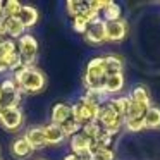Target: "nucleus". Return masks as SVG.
Segmentation results:
<instances>
[{"instance_id": "nucleus-11", "label": "nucleus", "mask_w": 160, "mask_h": 160, "mask_svg": "<svg viewBox=\"0 0 160 160\" xmlns=\"http://www.w3.org/2000/svg\"><path fill=\"white\" fill-rule=\"evenodd\" d=\"M24 139L31 145L33 150H42L47 146L45 141V134H43V126H31V128L26 131Z\"/></svg>"}, {"instance_id": "nucleus-35", "label": "nucleus", "mask_w": 160, "mask_h": 160, "mask_svg": "<svg viewBox=\"0 0 160 160\" xmlns=\"http://www.w3.org/2000/svg\"><path fill=\"white\" fill-rule=\"evenodd\" d=\"M0 100H2V90H0Z\"/></svg>"}, {"instance_id": "nucleus-16", "label": "nucleus", "mask_w": 160, "mask_h": 160, "mask_svg": "<svg viewBox=\"0 0 160 160\" xmlns=\"http://www.w3.org/2000/svg\"><path fill=\"white\" fill-rule=\"evenodd\" d=\"M11 152L16 158H29L35 150H33L31 145L24 139V136H21V138L14 139V143H12V146H11Z\"/></svg>"}, {"instance_id": "nucleus-7", "label": "nucleus", "mask_w": 160, "mask_h": 160, "mask_svg": "<svg viewBox=\"0 0 160 160\" xmlns=\"http://www.w3.org/2000/svg\"><path fill=\"white\" fill-rule=\"evenodd\" d=\"M22 112L21 108H2L0 107V124L7 131H18L22 126Z\"/></svg>"}, {"instance_id": "nucleus-3", "label": "nucleus", "mask_w": 160, "mask_h": 160, "mask_svg": "<svg viewBox=\"0 0 160 160\" xmlns=\"http://www.w3.org/2000/svg\"><path fill=\"white\" fill-rule=\"evenodd\" d=\"M108 100H110V98H108ZM97 122L102 126V129H103L107 134L112 136V138H114L115 134H119V131L124 128V117H121V115L108 105V102L100 107L98 115H97Z\"/></svg>"}, {"instance_id": "nucleus-26", "label": "nucleus", "mask_w": 160, "mask_h": 160, "mask_svg": "<svg viewBox=\"0 0 160 160\" xmlns=\"http://www.w3.org/2000/svg\"><path fill=\"white\" fill-rule=\"evenodd\" d=\"M16 52H18V43H16L14 40L4 38L0 42V57H2V59H7V57H11L12 53H16Z\"/></svg>"}, {"instance_id": "nucleus-22", "label": "nucleus", "mask_w": 160, "mask_h": 160, "mask_svg": "<svg viewBox=\"0 0 160 160\" xmlns=\"http://www.w3.org/2000/svg\"><path fill=\"white\" fill-rule=\"evenodd\" d=\"M160 128V108L150 107L145 112V129H157Z\"/></svg>"}, {"instance_id": "nucleus-34", "label": "nucleus", "mask_w": 160, "mask_h": 160, "mask_svg": "<svg viewBox=\"0 0 160 160\" xmlns=\"http://www.w3.org/2000/svg\"><path fill=\"white\" fill-rule=\"evenodd\" d=\"M64 160H83V158H79V157L74 155V153H69V155L64 157Z\"/></svg>"}, {"instance_id": "nucleus-28", "label": "nucleus", "mask_w": 160, "mask_h": 160, "mask_svg": "<svg viewBox=\"0 0 160 160\" xmlns=\"http://www.w3.org/2000/svg\"><path fill=\"white\" fill-rule=\"evenodd\" d=\"M21 7H22V4L18 2V0H7V2H4L5 18H18L19 12H21Z\"/></svg>"}, {"instance_id": "nucleus-20", "label": "nucleus", "mask_w": 160, "mask_h": 160, "mask_svg": "<svg viewBox=\"0 0 160 160\" xmlns=\"http://www.w3.org/2000/svg\"><path fill=\"white\" fill-rule=\"evenodd\" d=\"M83 100H86L88 103L97 105V107H102V105H105L108 102V95L103 90H86Z\"/></svg>"}, {"instance_id": "nucleus-32", "label": "nucleus", "mask_w": 160, "mask_h": 160, "mask_svg": "<svg viewBox=\"0 0 160 160\" xmlns=\"http://www.w3.org/2000/svg\"><path fill=\"white\" fill-rule=\"evenodd\" d=\"M108 2H110V0H90V2H86V5L100 14V12H103V9L108 5Z\"/></svg>"}, {"instance_id": "nucleus-10", "label": "nucleus", "mask_w": 160, "mask_h": 160, "mask_svg": "<svg viewBox=\"0 0 160 160\" xmlns=\"http://www.w3.org/2000/svg\"><path fill=\"white\" fill-rule=\"evenodd\" d=\"M128 35V22L124 19L105 22V40L107 42H122Z\"/></svg>"}, {"instance_id": "nucleus-6", "label": "nucleus", "mask_w": 160, "mask_h": 160, "mask_svg": "<svg viewBox=\"0 0 160 160\" xmlns=\"http://www.w3.org/2000/svg\"><path fill=\"white\" fill-rule=\"evenodd\" d=\"M2 90V100H0V107L2 108H18L19 102H21V90L18 88V84L14 83V79H5L0 84Z\"/></svg>"}, {"instance_id": "nucleus-33", "label": "nucleus", "mask_w": 160, "mask_h": 160, "mask_svg": "<svg viewBox=\"0 0 160 160\" xmlns=\"http://www.w3.org/2000/svg\"><path fill=\"white\" fill-rule=\"evenodd\" d=\"M5 71H9V64L5 59H2L0 57V72H5Z\"/></svg>"}, {"instance_id": "nucleus-36", "label": "nucleus", "mask_w": 160, "mask_h": 160, "mask_svg": "<svg viewBox=\"0 0 160 160\" xmlns=\"http://www.w3.org/2000/svg\"><path fill=\"white\" fill-rule=\"evenodd\" d=\"M38 160H47V158H38Z\"/></svg>"}, {"instance_id": "nucleus-19", "label": "nucleus", "mask_w": 160, "mask_h": 160, "mask_svg": "<svg viewBox=\"0 0 160 160\" xmlns=\"http://www.w3.org/2000/svg\"><path fill=\"white\" fill-rule=\"evenodd\" d=\"M108 105L117 112L121 117L126 119V115L129 114V108H131V98L129 97H117V98H110Z\"/></svg>"}, {"instance_id": "nucleus-21", "label": "nucleus", "mask_w": 160, "mask_h": 160, "mask_svg": "<svg viewBox=\"0 0 160 160\" xmlns=\"http://www.w3.org/2000/svg\"><path fill=\"white\" fill-rule=\"evenodd\" d=\"M103 64H105V72L108 74H119L122 72V67H124V64H122V59L117 55H107L103 57Z\"/></svg>"}, {"instance_id": "nucleus-13", "label": "nucleus", "mask_w": 160, "mask_h": 160, "mask_svg": "<svg viewBox=\"0 0 160 160\" xmlns=\"http://www.w3.org/2000/svg\"><path fill=\"white\" fill-rule=\"evenodd\" d=\"M43 134H45V141H47V146H55V145H60V143L66 139V136H64L62 129H60V126L57 124H47L43 126Z\"/></svg>"}, {"instance_id": "nucleus-9", "label": "nucleus", "mask_w": 160, "mask_h": 160, "mask_svg": "<svg viewBox=\"0 0 160 160\" xmlns=\"http://www.w3.org/2000/svg\"><path fill=\"white\" fill-rule=\"evenodd\" d=\"M84 40L90 45H102L103 42H107L105 40V21L103 19L98 18L97 21H93L88 26V29L84 31Z\"/></svg>"}, {"instance_id": "nucleus-2", "label": "nucleus", "mask_w": 160, "mask_h": 160, "mask_svg": "<svg viewBox=\"0 0 160 160\" xmlns=\"http://www.w3.org/2000/svg\"><path fill=\"white\" fill-rule=\"evenodd\" d=\"M105 78H107V72H105L103 57L91 59L86 66V72H84V79H83L86 90H103Z\"/></svg>"}, {"instance_id": "nucleus-24", "label": "nucleus", "mask_w": 160, "mask_h": 160, "mask_svg": "<svg viewBox=\"0 0 160 160\" xmlns=\"http://www.w3.org/2000/svg\"><path fill=\"white\" fill-rule=\"evenodd\" d=\"M81 132H83L86 138H90L91 141H95V139H98V138L102 136L103 129H102V126L98 124L97 121H93V122H88V124H84L83 128H81Z\"/></svg>"}, {"instance_id": "nucleus-5", "label": "nucleus", "mask_w": 160, "mask_h": 160, "mask_svg": "<svg viewBox=\"0 0 160 160\" xmlns=\"http://www.w3.org/2000/svg\"><path fill=\"white\" fill-rule=\"evenodd\" d=\"M71 107H72V119L81 126V128H83L84 124H88V122L97 121L98 110H100V107H97V105H93V103H88L83 98H81L78 103L71 105Z\"/></svg>"}, {"instance_id": "nucleus-17", "label": "nucleus", "mask_w": 160, "mask_h": 160, "mask_svg": "<svg viewBox=\"0 0 160 160\" xmlns=\"http://www.w3.org/2000/svg\"><path fill=\"white\" fill-rule=\"evenodd\" d=\"M5 33L11 36V40H19L22 35H26V28L18 18H5Z\"/></svg>"}, {"instance_id": "nucleus-12", "label": "nucleus", "mask_w": 160, "mask_h": 160, "mask_svg": "<svg viewBox=\"0 0 160 160\" xmlns=\"http://www.w3.org/2000/svg\"><path fill=\"white\" fill-rule=\"evenodd\" d=\"M50 117H52V124H57V126L64 124L66 121L72 119V107H71L69 103H64V102H59V103H55V105H53Z\"/></svg>"}, {"instance_id": "nucleus-27", "label": "nucleus", "mask_w": 160, "mask_h": 160, "mask_svg": "<svg viewBox=\"0 0 160 160\" xmlns=\"http://www.w3.org/2000/svg\"><path fill=\"white\" fill-rule=\"evenodd\" d=\"M124 128L129 132H139L145 129V117H131L124 119Z\"/></svg>"}, {"instance_id": "nucleus-1", "label": "nucleus", "mask_w": 160, "mask_h": 160, "mask_svg": "<svg viewBox=\"0 0 160 160\" xmlns=\"http://www.w3.org/2000/svg\"><path fill=\"white\" fill-rule=\"evenodd\" d=\"M14 83L21 90V93H40L47 86V78L40 69L33 67H21L14 72Z\"/></svg>"}, {"instance_id": "nucleus-25", "label": "nucleus", "mask_w": 160, "mask_h": 160, "mask_svg": "<svg viewBox=\"0 0 160 160\" xmlns=\"http://www.w3.org/2000/svg\"><path fill=\"white\" fill-rule=\"evenodd\" d=\"M84 9H86V2H83V0H67L66 2V11L72 19L78 18Z\"/></svg>"}, {"instance_id": "nucleus-31", "label": "nucleus", "mask_w": 160, "mask_h": 160, "mask_svg": "<svg viewBox=\"0 0 160 160\" xmlns=\"http://www.w3.org/2000/svg\"><path fill=\"white\" fill-rule=\"evenodd\" d=\"M88 26H90V22H88L84 18H81V16H78V18L72 19V28H74V31L79 33V35H84V31L88 29Z\"/></svg>"}, {"instance_id": "nucleus-29", "label": "nucleus", "mask_w": 160, "mask_h": 160, "mask_svg": "<svg viewBox=\"0 0 160 160\" xmlns=\"http://www.w3.org/2000/svg\"><path fill=\"white\" fill-rule=\"evenodd\" d=\"M90 160H117V158H115V152L112 148H98L91 152Z\"/></svg>"}, {"instance_id": "nucleus-23", "label": "nucleus", "mask_w": 160, "mask_h": 160, "mask_svg": "<svg viewBox=\"0 0 160 160\" xmlns=\"http://www.w3.org/2000/svg\"><path fill=\"white\" fill-rule=\"evenodd\" d=\"M121 14H122V9L119 4H115V2H108V5L103 9V12H102V16H103V21L105 22H110V21H119L121 19Z\"/></svg>"}, {"instance_id": "nucleus-4", "label": "nucleus", "mask_w": 160, "mask_h": 160, "mask_svg": "<svg viewBox=\"0 0 160 160\" xmlns=\"http://www.w3.org/2000/svg\"><path fill=\"white\" fill-rule=\"evenodd\" d=\"M18 52L22 60V67H33L38 57V42L33 35H22L18 40Z\"/></svg>"}, {"instance_id": "nucleus-37", "label": "nucleus", "mask_w": 160, "mask_h": 160, "mask_svg": "<svg viewBox=\"0 0 160 160\" xmlns=\"http://www.w3.org/2000/svg\"><path fill=\"white\" fill-rule=\"evenodd\" d=\"M2 40H4V38H2V36H0V42H2Z\"/></svg>"}, {"instance_id": "nucleus-18", "label": "nucleus", "mask_w": 160, "mask_h": 160, "mask_svg": "<svg viewBox=\"0 0 160 160\" xmlns=\"http://www.w3.org/2000/svg\"><path fill=\"white\" fill-rule=\"evenodd\" d=\"M129 98H131L132 103L143 107L145 110H148V108L152 107V102H150V93H148V90H146L145 86H136L134 90L131 91Z\"/></svg>"}, {"instance_id": "nucleus-8", "label": "nucleus", "mask_w": 160, "mask_h": 160, "mask_svg": "<svg viewBox=\"0 0 160 160\" xmlns=\"http://www.w3.org/2000/svg\"><path fill=\"white\" fill-rule=\"evenodd\" d=\"M91 139L86 138V136L83 134V132H78V134H74L72 138H71V150H72L74 155H78L79 158L83 160H90L91 157Z\"/></svg>"}, {"instance_id": "nucleus-15", "label": "nucleus", "mask_w": 160, "mask_h": 160, "mask_svg": "<svg viewBox=\"0 0 160 160\" xmlns=\"http://www.w3.org/2000/svg\"><path fill=\"white\" fill-rule=\"evenodd\" d=\"M38 9H35L33 5H22L21 7V12H19L18 19L22 22V26L24 28H33V26L38 22Z\"/></svg>"}, {"instance_id": "nucleus-30", "label": "nucleus", "mask_w": 160, "mask_h": 160, "mask_svg": "<svg viewBox=\"0 0 160 160\" xmlns=\"http://www.w3.org/2000/svg\"><path fill=\"white\" fill-rule=\"evenodd\" d=\"M60 129H62V132H64V136H71L72 138L74 134H78V132L81 131V126L78 124L74 119H69V121H66L64 124H60Z\"/></svg>"}, {"instance_id": "nucleus-14", "label": "nucleus", "mask_w": 160, "mask_h": 160, "mask_svg": "<svg viewBox=\"0 0 160 160\" xmlns=\"http://www.w3.org/2000/svg\"><path fill=\"white\" fill-rule=\"evenodd\" d=\"M124 88V74L119 72V74H108L105 78V83H103V91L110 97V95H115Z\"/></svg>"}]
</instances>
